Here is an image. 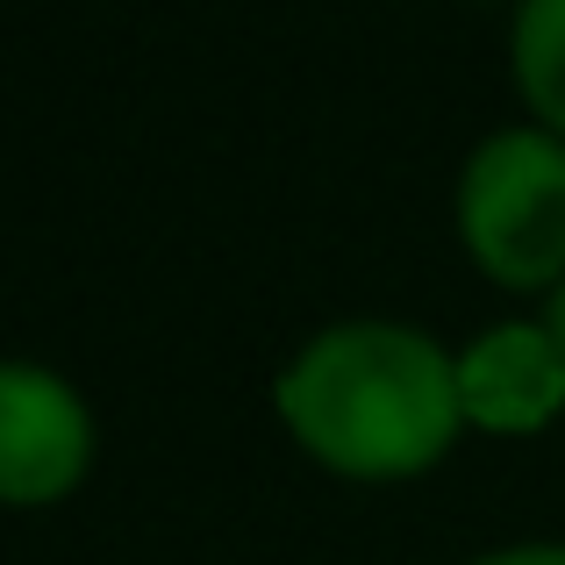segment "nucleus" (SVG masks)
I'll return each instance as SVG.
<instances>
[{
  "instance_id": "nucleus-1",
  "label": "nucleus",
  "mask_w": 565,
  "mask_h": 565,
  "mask_svg": "<svg viewBox=\"0 0 565 565\" xmlns=\"http://www.w3.org/2000/svg\"><path fill=\"white\" fill-rule=\"evenodd\" d=\"M273 401L294 444L344 480H415L466 423L458 359L408 322H337L308 337Z\"/></svg>"
},
{
  "instance_id": "nucleus-2",
  "label": "nucleus",
  "mask_w": 565,
  "mask_h": 565,
  "mask_svg": "<svg viewBox=\"0 0 565 565\" xmlns=\"http://www.w3.org/2000/svg\"><path fill=\"white\" fill-rule=\"evenodd\" d=\"M458 236L494 287H565V137H487L458 180Z\"/></svg>"
},
{
  "instance_id": "nucleus-3",
  "label": "nucleus",
  "mask_w": 565,
  "mask_h": 565,
  "mask_svg": "<svg viewBox=\"0 0 565 565\" xmlns=\"http://www.w3.org/2000/svg\"><path fill=\"white\" fill-rule=\"evenodd\" d=\"M94 466V415L57 373L8 365L0 373V494L14 509L57 501Z\"/></svg>"
},
{
  "instance_id": "nucleus-4",
  "label": "nucleus",
  "mask_w": 565,
  "mask_h": 565,
  "mask_svg": "<svg viewBox=\"0 0 565 565\" xmlns=\"http://www.w3.org/2000/svg\"><path fill=\"white\" fill-rule=\"evenodd\" d=\"M466 423L487 437H537L565 415V351L544 322H501L458 359Z\"/></svg>"
},
{
  "instance_id": "nucleus-5",
  "label": "nucleus",
  "mask_w": 565,
  "mask_h": 565,
  "mask_svg": "<svg viewBox=\"0 0 565 565\" xmlns=\"http://www.w3.org/2000/svg\"><path fill=\"white\" fill-rule=\"evenodd\" d=\"M509 57H515V86H523L537 129L565 137V0H523Z\"/></svg>"
},
{
  "instance_id": "nucleus-6",
  "label": "nucleus",
  "mask_w": 565,
  "mask_h": 565,
  "mask_svg": "<svg viewBox=\"0 0 565 565\" xmlns=\"http://www.w3.org/2000/svg\"><path fill=\"white\" fill-rule=\"evenodd\" d=\"M472 565H565V544H509V552H487Z\"/></svg>"
},
{
  "instance_id": "nucleus-7",
  "label": "nucleus",
  "mask_w": 565,
  "mask_h": 565,
  "mask_svg": "<svg viewBox=\"0 0 565 565\" xmlns=\"http://www.w3.org/2000/svg\"><path fill=\"white\" fill-rule=\"evenodd\" d=\"M544 330L558 337V351H565V287H552V308H544Z\"/></svg>"
}]
</instances>
